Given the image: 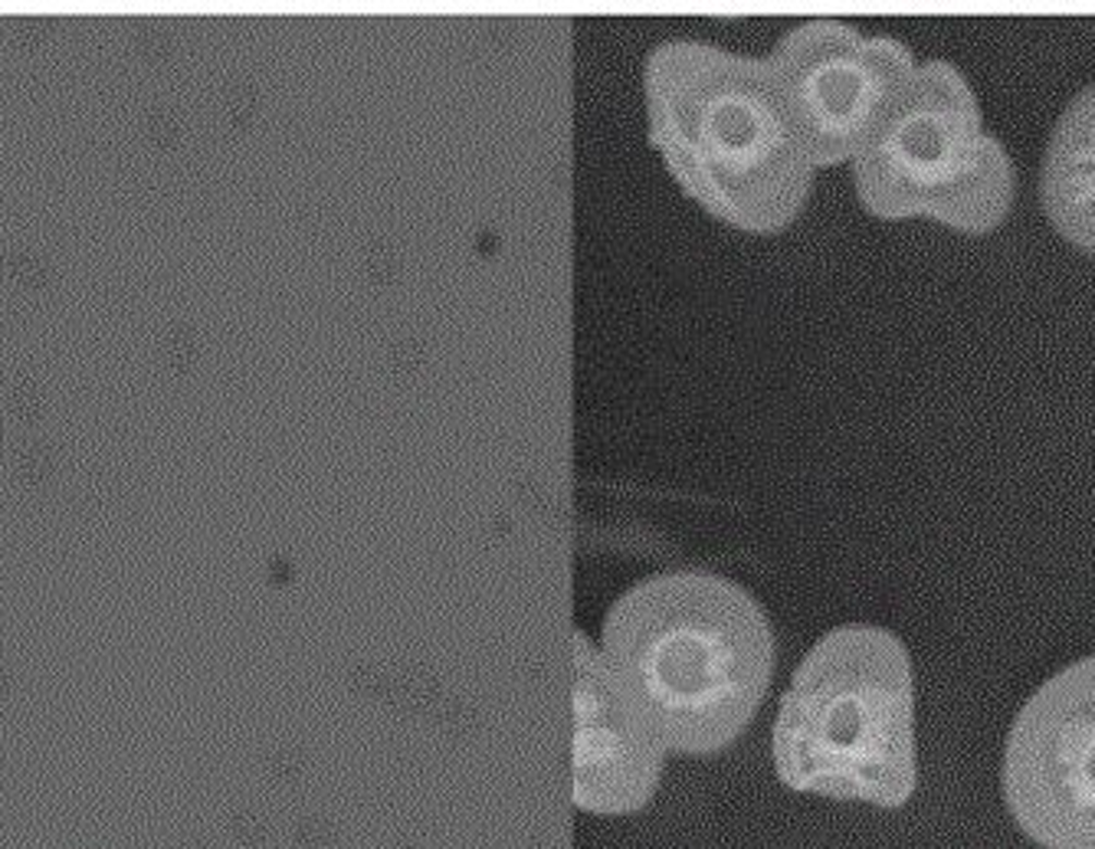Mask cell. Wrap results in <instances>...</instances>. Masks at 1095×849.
<instances>
[{"mask_svg": "<svg viewBox=\"0 0 1095 849\" xmlns=\"http://www.w3.org/2000/svg\"><path fill=\"white\" fill-rule=\"evenodd\" d=\"M1039 207L1066 243L1095 259V83L1066 106L1049 135Z\"/></svg>", "mask_w": 1095, "mask_h": 849, "instance_id": "cell-8", "label": "cell"}, {"mask_svg": "<svg viewBox=\"0 0 1095 849\" xmlns=\"http://www.w3.org/2000/svg\"><path fill=\"white\" fill-rule=\"evenodd\" d=\"M1000 790L1039 849H1095V656L1062 666L1023 702Z\"/></svg>", "mask_w": 1095, "mask_h": 849, "instance_id": "cell-6", "label": "cell"}, {"mask_svg": "<svg viewBox=\"0 0 1095 849\" xmlns=\"http://www.w3.org/2000/svg\"><path fill=\"white\" fill-rule=\"evenodd\" d=\"M168 364L175 367V371H181L184 367V361L191 357V338H188V331L184 328H175L171 335H168Z\"/></svg>", "mask_w": 1095, "mask_h": 849, "instance_id": "cell-15", "label": "cell"}, {"mask_svg": "<svg viewBox=\"0 0 1095 849\" xmlns=\"http://www.w3.org/2000/svg\"><path fill=\"white\" fill-rule=\"evenodd\" d=\"M771 751L781 784L797 793L905 806L918 784L905 643L873 623L820 636L781 695Z\"/></svg>", "mask_w": 1095, "mask_h": 849, "instance_id": "cell-3", "label": "cell"}, {"mask_svg": "<svg viewBox=\"0 0 1095 849\" xmlns=\"http://www.w3.org/2000/svg\"><path fill=\"white\" fill-rule=\"evenodd\" d=\"M132 44L148 63H165L175 50V40L168 27L155 17H135L132 21Z\"/></svg>", "mask_w": 1095, "mask_h": 849, "instance_id": "cell-13", "label": "cell"}, {"mask_svg": "<svg viewBox=\"0 0 1095 849\" xmlns=\"http://www.w3.org/2000/svg\"><path fill=\"white\" fill-rule=\"evenodd\" d=\"M14 689H17V672L4 656H0V699H8Z\"/></svg>", "mask_w": 1095, "mask_h": 849, "instance_id": "cell-16", "label": "cell"}, {"mask_svg": "<svg viewBox=\"0 0 1095 849\" xmlns=\"http://www.w3.org/2000/svg\"><path fill=\"white\" fill-rule=\"evenodd\" d=\"M0 269H4V276L21 292H31V295H44V292L57 289V282H60L57 263L44 250L27 246V243L4 246V253H0Z\"/></svg>", "mask_w": 1095, "mask_h": 849, "instance_id": "cell-9", "label": "cell"}, {"mask_svg": "<svg viewBox=\"0 0 1095 849\" xmlns=\"http://www.w3.org/2000/svg\"><path fill=\"white\" fill-rule=\"evenodd\" d=\"M14 476L27 489H47V486H53L57 476H60V450L50 440H44V437L24 440L14 450Z\"/></svg>", "mask_w": 1095, "mask_h": 849, "instance_id": "cell-11", "label": "cell"}, {"mask_svg": "<svg viewBox=\"0 0 1095 849\" xmlns=\"http://www.w3.org/2000/svg\"><path fill=\"white\" fill-rule=\"evenodd\" d=\"M57 17L53 14H44V11H24V14H14L11 17V37L17 47L24 50H44L53 34H57Z\"/></svg>", "mask_w": 1095, "mask_h": 849, "instance_id": "cell-12", "label": "cell"}, {"mask_svg": "<svg viewBox=\"0 0 1095 849\" xmlns=\"http://www.w3.org/2000/svg\"><path fill=\"white\" fill-rule=\"evenodd\" d=\"M47 380L31 364L17 367L8 384V413L21 427H37L47 416Z\"/></svg>", "mask_w": 1095, "mask_h": 849, "instance_id": "cell-10", "label": "cell"}, {"mask_svg": "<svg viewBox=\"0 0 1095 849\" xmlns=\"http://www.w3.org/2000/svg\"><path fill=\"white\" fill-rule=\"evenodd\" d=\"M765 60L817 171L853 165L918 70L905 44L827 17L791 27Z\"/></svg>", "mask_w": 1095, "mask_h": 849, "instance_id": "cell-5", "label": "cell"}, {"mask_svg": "<svg viewBox=\"0 0 1095 849\" xmlns=\"http://www.w3.org/2000/svg\"><path fill=\"white\" fill-rule=\"evenodd\" d=\"M145 138H148L155 148H171V145L178 142V122H175V116H171V112H161V109L148 112V116H145Z\"/></svg>", "mask_w": 1095, "mask_h": 849, "instance_id": "cell-14", "label": "cell"}, {"mask_svg": "<svg viewBox=\"0 0 1095 849\" xmlns=\"http://www.w3.org/2000/svg\"><path fill=\"white\" fill-rule=\"evenodd\" d=\"M601 659L666 751L715 754L755 718L774 672L765 607L735 581L686 568L614 601Z\"/></svg>", "mask_w": 1095, "mask_h": 849, "instance_id": "cell-1", "label": "cell"}, {"mask_svg": "<svg viewBox=\"0 0 1095 849\" xmlns=\"http://www.w3.org/2000/svg\"><path fill=\"white\" fill-rule=\"evenodd\" d=\"M853 187L876 220H935L984 236L1007 220L1016 181L1007 148L984 129L971 83L948 60H928L856 155Z\"/></svg>", "mask_w": 1095, "mask_h": 849, "instance_id": "cell-4", "label": "cell"}, {"mask_svg": "<svg viewBox=\"0 0 1095 849\" xmlns=\"http://www.w3.org/2000/svg\"><path fill=\"white\" fill-rule=\"evenodd\" d=\"M650 148L679 191L742 233H781L807 207L817 168L765 57L663 40L643 63Z\"/></svg>", "mask_w": 1095, "mask_h": 849, "instance_id": "cell-2", "label": "cell"}, {"mask_svg": "<svg viewBox=\"0 0 1095 849\" xmlns=\"http://www.w3.org/2000/svg\"><path fill=\"white\" fill-rule=\"evenodd\" d=\"M666 748L634 712L601 650L575 633V803L588 813L643 810L663 774Z\"/></svg>", "mask_w": 1095, "mask_h": 849, "instance_id": "cell-7", "label": "cell"}]
</instances>
